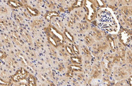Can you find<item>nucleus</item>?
I'll return each mask as SVG.
<instances>
[{"label":"nucleus","mask_w":132,"mask_h":86,"mask_svg":"<svg viewBox=\"0 0 132 86\" xmlns=\"http://www.w3.org/2000/svg\"><path fill=\"white\" fill-rule=\"evenodd\" d=\"M97 23L100 29L108 32H112L116 27L113 15L108 10H100L97 14Z\"/></svg>","instance_id":"obj_1"},{"label":"nucleus","mask_w":132,"mask_h":86,"mask_svg":"<svg viewBox=\"0 0 132 86\" xmlns=\"http://www.w3.org/2000/svg\"><path fill=\"white\" fill-rule=\"evenodd\" d=\"M10 25L11 23L7 20L4 18H0V29H1L4 31L7 30Z\"/></svg>","instance_id":"obj_2"},{"label":"nucleus","mask_w":132,"mask_h":86,"mask_svg":"<svg viewBox=\"0 0 132 86\" xmlns=\"http://www.w3.org/2000/svg\"><path fill=\"white\" fill-rule=\"evenodd\" d=\"M2 1H5V0H2Z\"/></svg>","instance_id":"obj_8"},{"label":"nucleus","mask_w":132,"mask_h":86,"mask_svg":"<svg viewBox=\"0 0 132 86\" xmlns=\"http://www.w3.org/2000/svg\"><path fill=\"white\" fill-rule=\"evenodd\" d=\"M4 49V46H3V44L2 41H1V39H0V50H3Z\"/></svg>","instance_id":"obj_7"},{"label":"nucleus","mask_w":132,"mask_h":86,"mask_svg":"<svg viewBox=\"0 0 132 86\" xmlns=\"http://www.w3.org/2000/svg\"><path fill=\"white\" fill-rule=\"evenodd\" d=\"M1 40L2 42V44L5 45L6 47H11V44L10 43V40H9L8 37L6 35H5V34H4V35H1Z\"/></svg>","instance_id":"obj_3"},{"label":"nucleus","mask_w":132,"mask_h":86,"mask_svg":"<svg viewBox=\"0 0 132 86\" xmlns=\"http://www.w3.org/2000/svg\"><path fill=\"white\" fill-rule=\"evenodd\" d=\"M4 52H3L2 50H0V59H2L3 57H4Z\"/></svg>","instance_id":"obj_6"},{"label":"nucleus","mask_w":132,"mask_h":86,"mask_svg":"<svg viewBox=\"0 0 132 86\" xmlns=\"http://www.w3.org/2000/svg\"><path fill=\"white\" fill-rule=\"evenodd\" d=\"M20 33H21V34H22V37H23L24 38L27 40H29V39H30V36L28 35V34L26 32V31H24L23 29H21L20 30Z\"/></svg>","instance_id":"obj_5"},{"label":"nucleus","mask_w":132,"mask_h":86,"mask_svg":"<svg viewBox=\"0 0 132 86\" xmlns=\"http://www.w3.org/2000/svg\"><path fill=\"white\" fill-rule=\"evenodd\" d=\"M10 13L9 8L6 6L0 5V15H8Z\"/></svg>","instance_id":"obj_4"}]
</instances>
